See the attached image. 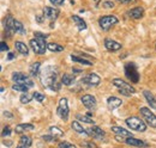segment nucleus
<instances>
[{
	"label": "nucleus",
	"mask_w": 156,
	"mask_h": 148,
	"mask_svg": "<svg viewBox=\"0 0 156 148\" xmlns=\"http://www.w3.org/2000/svg\"><path fill=\"white\" fill-rule=\"evenodd\" d=\"M40 78H41V82L42 85L54 92H59L61 89V82L58 81V68L55 66H46L41 73H40Z\"/></svg>",
	"instance_id": "nucleus-1"
},
{
	"label": "nucleus",
	"mask_w": 156,
	"mask_h": 148,
	"mask_svg": "<svg viewBox=\"0 0 156 148\" xmlns=\"http://www.w3.org/2000/svg\"><path fill=\"white\" fill-rule=\"evenodd\" d=\"M125 122H126V124H127L129 128L136 130V131H142V133H143V131L147 130V123H145L143 119H140L139 117L131 116V117L126 118Z\"/></svg>",
	"instance_id": "nucleus-2"
},
{
	"label": "nucleus",
	"mask_w": 156,
	"mask_h": 148,
	"mask_svg": "<svg viewBox=\"0 0 156 148\" xmlns=\"http://www.w3.org/2000/svg\"><path fill=\"white\" fill-rule=\"evenodd\" d=\"M125 75L133 84H137L139 81V73L137 71V66L135 62H129L125 65Z\"/></svg>",
	"instance_id": "nucleus-3"
},
{
	"label": "nucleus",
	"mask_w": 156,
	"mask_h": 148,
	"mask_svg": "<svg viewBox=\"0 0 156 148\" xmlns=\"http://www.w3.org/2000/svg\"><path fill=\"white\" fill-rule=\"evenodd\" d=\"M139 112L144 119V122L150 126L151 128H156V115L148 108H140L139 109Z\"/></svg>",
	"instance_id": "nucleus-4"
},
{
	"label": "nucleus",
	"mask_w": 156,
	"mask_h": 148,
	"mask_svg": "<svg viewBox=\"0 0 156 148\" xmlns=\"http://www.w3.org/2000/svg\"><path fill=\"white\" fill-rule=\"evenodd\" d=\"M115 24H118V18L115 16H103V17H100L98 19V25L105 31L109 30Z\"/></svg>",
	"instance_id": "nucleus-5"
},
{
	"label": "nucleus",
	"mask_w": 156,
	"mask_h": 148,
	"mask_svg": "<svg viewBox=\"0 0 156 148\" xmlns=\"http://www.w3.org/2000/svg\"><path fill=\"white\" fill-rule=\"evenodd\" d=\"M57 113H58V116L61 119H64V121H67V119H69L70 109H69V102H67L66 98H61V99L59 100Z\"/></svg>",
	"instance_id": "nucleus-6"
},
{
	"label": "nucleus",
	"mask_w": 156,
	"mask_h": 148,
	"mask_svg": "<svg viewBox=\"0 0 156 148\" xmlns=\"http://www.w3.org/2000/svg\"><path fill=\"white\" fill-rule=\"evenodd\" d=\"M29 44H30V48L34 50V53H36V54H39V55H42V54L46 53V49H47V43H46V41H43V39H37V38H33V39H30Z\"/></svg>",
	"instance_id": "nucleus-7"
},
{
	"label": "nucleus",
	"mask_w": 156,
	"mask_h": 148,
	"mask_svg": "<svg viewBox=\"0 0 156 148\" xmlns=\"http://www.w3.org/2000/svg\"><path fill=\"white\" fill-rule=\"evenodd\" d=\"M12 80L15 81V84H23V85H27L28 87L34 86V81L28 75L20 73V72H15L12 74Z\"/></svg>",
	"instance_id": "nucleus-8"
},
{
	"label": "nucleus",
	"mask_w": 156,
	"mask_h": 148,
	"mask_svg": "<svg viewBox=\"0 0 156 148\" xmlns=\"http://www.w3.org/2000/svg\"><path fill=\"white\" fill-rule=\"evenodd\" d=\"M113 85L118 87L119 90H122V91H125V92L127 93H135L136 92V90H135V87L131 85V84H129L127 81H124L122 79H119V78H115V79H113Z\"/></svg>",
	"instance_id": "nucleus-9"
},
{
	"label": "nucleus",
	"mask_w": 156,
	"mask_h": 148,
	"mask_svg": "<svg viewBox=\"0 0 156 148\" xmlns=\"http://www.w3.org/2000/svg\"><path fill=\"white\" fill-rule=\"evenodd\" d=\"M80 102L89 110H95L96 109V104H98L96 103V98L94 96H91V94H84V96H82Z\"/></svg>",
	"instance_id": "nucleus-10"
},
{
	"label": "nucleus",
	"mask_w": 156,
	"mask_h": 148,
	"mask_svg": "<svg viewBox=\"0 0 156 148\" xmlns=\"http://www.w3.org/2000/svg\"><path fill=\"white\" fill-rule=\"evenodd\" d=\"M82 82L88 85V86H98L101 82V78L95 73L87 74L84 78H82Z\"/></svg>",
	"instance_id": "nucleus-11"
},
{
	"label": "nucleus",
	"mask_w": 156,
	"mask_h": 148,
	"mask_svg": "<svg viewBox=\"0 0 156 148\" xmlns=\"http://www.w3.org/2000/svg\"><path fill=\"white\" fill-rule=\"evenodd\" d=\"M15 22L16 19H13V17L11 16H7L5 18L4 26H5V35H7V37H11L12 34H15Z\"/></svg>",
	"instance_id": "nucleus-12"
},
{
	"label": "nucleus",
	"mask_w": 156,
	"mask_h": 148,
	"mask_svg": "<svg viewBox=\"0 0 156 148\" xmlns=\"http://www.w3.org/2000/svg\"><path fill=\"white\" fill-rule=\"evenodd\" d=\"M59 11L58 8H54V7H49V6H46L43 8V17L49 20H55L59 17Z\"/></svg>",
	"instance_id": "nucleus-13"
},
{
	"label": "nucleus",
	"mask_w": 156,
	"mask_h": 148,
	"mask_svg": "<svg viewBox=\"0 0 156 148\" xmlns=\"http://www.w3.org/2000/svg\"><path fill=\"white\" fill-rule=\"evenodd\" d=\"M105 47H106V49L108 50V52H118V50H120L121 49V44L117 42V41H114V39H112V38H106L105 39Z\"/></svg>",
	"instance_id": "nucleus-14"
},
{
	"label": "nucleus",
	"mask_w": 156,
	"mask_h": 148,
	"mask_svg": "<svg viewBox=\"0 0 156 148\" xmlns=\"http://www.w3.org/2000/svg\"><path fill=\"white\" fill-rule=\"evenodd\" d=\"M88 130V134L89 136H93L94 139H98V140H102L105 137V131L101 129L100 127H96V126H93L91 128H89Z\"/></svg>",
	"instance_id": "nucleus-15"
},
{
	"label": "nucleus",
	"mask_w": 156,
	"mask_h": 148,
	"mask_svg": "<svg viewBox=\"0 0 156 148\" xmlns=\"http://www.w3.org/2000/svg\"><path fill=\"white\" fill-rule=\"evenodd\" d=\"M127 16L132 19H140L144 16V8L143 7H135L127 11Z\"/></svg>",
	"instance_id": "nucleus-16"
},
{
	"label": "nucleus",
	"mask_w": 156,
	"mask_h": 148,
	"mask_svg": "<svg viewBox=\"0 0 156 148\" xmlns=\"http://www.w3.org/2000/svg\"><path fill=\"white\" fill-rule=\"evenodd\" d=\"M121 104H122V100H121L120 98H118V97H114V96L108 97V99H107V106H108L109 110L117 109Z\"/></svg>",
	"instance_id": "nucleus-17"
},
{
	"label": "nucleus",
	"mask_w": 156,
	"mask_h": 148,
	"mask_svg": "<svg viewBox=\"0 0 156 148\" xmlns=\"http://www.w3.org/2000/svg\"><path fill=\"white\" fill-rule=\"evenodd\" d=\"M125 143L132 147H148V143L139 140V139H135V137H126Z\"/></svg>",
	"instance_id": "nucleus-18"
},
{
	"label": "nucleus",
	"mask_w": 156,
	"mask_h": 148,
	"mask_svg": "<svg viewBox=\"0 0 156 148\" xmlns=\"http://www.w3.org/2000/svg\"><path fill=\"white\" fill-rule=\"evenodd\" d=\"M112 131L117 135V136H122V137H132V134L131 131H129L127 129H124L122 127H112L111 128Z\"/></svg>",
	"instance_id": "nucleus-19"
},
{
	"label": "nucleus",
	"mask_w": 156,
	"mask_h": 148,
	"mask_svg": "<svg viewBox=\"0 0 156 148\" xmlns=\"http://www.w3.org/2000/svg\"><path fill=\"white\" fill-rule=\"evenodd\" d=\"M143 94H144V97H145V99H147V102H148L149 106H150L151 109L156 110V98H155V96L150 92V91H147V90L143 92Z\"/></svg>",
	"instance_id": "nucleus-20"
},
{
	"label": "nucleus",
	"mask_w": 156,
	"mask_h": 148,
	"mask_svg": "<svg viewBox=\"0 0 156 148\" xmlns=\"http://www.w3.org/2000/svg\"><path fill=\"white\" fill-rule=\"evenodd\" d=\"M15 48H16V50L22 54V55H28L29 54V48H28V45L25 44V43H23V42H20V41H17L16 43H15Z\"/></svg>",
	"instance_id": "nucleus-21"
},
{
	"label": "nucleus",
	"mask_w": 156,
	"mask_h": 148,
	"mask_svg": "<svg viewBox=\"0 0 156 148\" xmlns=\"http://www.w3.org/2000/svg\"><path fill=\"white\" fill-rule=\"evenodd\" d=\"M72 20L75 22V24H76V26H77V29L79 31H83V30L87 29V23L83 18H80V17L75 15V16H72Z\"/></svg>",
	"instance_id": "nucleus-22"
},
{
	"label": "nucleus",
	"mask_w": 156,
	"mask_h": 148,
	"mask_svg": "<svg viewBox=\"0 0 156 148\" xmlns=\"http://www.w3.org/2000/svg\"><path fill=\"white\" fill-rule=\"evenodd\" d=\"M71 127H72V129L75 130L76 133H78V134H80V135H85V136H89L88 130L84 129V128L79 124V122H78V121H73V122L71 123Z\"/></svg>",
	"instance_id": "nucleus-23"
},
{
	"label": "nucleus",
	"mask_w": 156,
	"mask_h": 148,
	"mask_svg": "<svg viewBox=\"0 0 156 148\" xmlns=\"http://www.w3.org/2000/svg\"><path fill=\"white\" fill-rule=\"evenodd\" d=\"M35 129V127H34V124H30V123H23V124H18V126H16V133H24V131H27V130H33Z\"/></svg>",
	"instance_id": "nucleus-24"
},
{
	"label": "nucleus",
	"mask_w": 156,
	"mask_h": 148,
	"mask_svg": "<svg viewBox=\"0 0 156 148\" xmlns=\"http://www.w3.org/2000/svg\"><path fill=\"white\" fill-rule=\"evenodd\" d=\"M75 82V76L71 75V74H64L61 76V84L65 85V86H70Z\"/></svg>",
	"instance_id": "nucleus-25"
},
{
	"label": "nucleus",
	"mask_w": 156,
	"mask_h": 148,
	"mask_svg": "<svg viewBox=\"0 0 156 148\" xmlns=\"http://www.w3.org/2000/svg\"><path fill=\"white\" fill-rule=\"evenodd\" d=\"M71 60L73 62L79 63V65H83V66H93V62H90V61H88L85 59H82V57H79L77 55H71Z\"/></svg>",
	"instance_id": "nucleus-26"
},
{
	"label": "nucleus",
	"mask_w": 156,
	"mask_h": 148,
	"mask_svg": "<svg viewBox=\"0 0 156 148\" xmlns=\"http://www.w3.org/2000/svg\"><path fill=\"white\" fill-rule=\"evenodd\" d=\"M40 67H41V63H40V62H35V63H33V65L29 67L30 75H33V76H37V75L41 73Z\"/></svg>",
	"instance_id": "nucleus-27"
},
{
	"label": "nucleus",
	"mask_w": 156,
	"mask_h": 148,
	"mask_svg": "<svg viewBox=\"0 0 156 148\" xmlns=\"http://www.w3.org/2000/svg\"><path fill=\"white\" fill-rule=\"evenodd\" d=\"M47 49L53 52V53H60L64 50V47L62 45H59L58 43H48L47 44Z\"/></svg>",
	"instance_id": "nucleus-28"
},
{
	"label": "nucleus",
	"mask_w": 156,
	"mask_h": 148,
	"mask_svg": "<svg viewBox=\"0 0 156 148\" xmlns=\"http://www.w3.org/2000/svg\"><path fill=\"white\" fill-rule=\"evenodd\" d=\"M49 133H51V135L54 136L55 139L64 136V131L60 129L59 127H51V128H49Z\"/></svg>",
	"instance_id": "nucleus-29"
},
{
	"label": "nucleus",
	"mask_w": 156,
	"mask_h": 148,
	"mask_svg": "<svg viewBox=\"0 0 156 148\" xmlns=\"http://www.w3.org/2000/svg\"><path fill=\"white\" fill-rule=\"evenodd\" d=\"M12 90L13 91H18V92H22V93H28L29 87L27 85H23V84H13L12 85Z\"/></svg>",
	"instance_id": "nucleus-30"
},
{
	"label": "nucleus",
	"mask_w": 156,
	"mask_h": 148,
	"mask_svg": "<svg viewBox=\"0 0 156 148\" xmlns=\"http://www.w3.org/2000/svg\"><path fill=\"white\" fill-rule=\"evenodd\" d=\"M76 118H77L78 121H80V122L89 123V124H94V119H93L91 117H89V116H85V115H80V113H78L77 116H76Z\"/></svg>",
	"instance_id": "nucleus-31"
},
{
	"label": "nucleus",
	"mask_w": 156,
	"mask_h": 148,
	"mask_svg": "<svg viewBox=\"0 0 156 148\" xmlns=\"http://www.w3.org/2000/svg\"><path fill=\"white\" fill-rule=\"evenodd\" d=\"M15 34H20V35H24L25 34V29H24L23 24L20 22H18V20L15 22Z\"/></svg>",
	"instance_id": "nucleus-32"
},
{
	"label": "nucleus",
	"mask_w": 156,
	"mask_h": 148,
	"mask_svg": "<svg viewBox=\"0 0 156 148\" xmlns=\"http://www.w3.org/2000/svg\"><path fill=\"white\" fill-rule=\"evenodd\" d=\"M33 98H34V94H29V93H23L22 96H20V103L22 104H28V103H30L31 100H33Z\"/></svg>",
	"instance_id": "nucleus-33"
},
{
	"label": "nucleus",
	"mask_w": 156,
	"mask_h": 148,
	"mask_svg": "<svg viewBox=\"0 0 156 148\" xmlns=\"http://www.w3.org/2000/svg\"><path fill=\"white\" fill-rule=\"evenodd\" d=\"M20 143H23V145H25L27 147H30L31 146V137L30 136H27V135H23L22 137H20Z\"/></svg>",
	"instance_id": "nucleus-34"
},
{
	"label": "nucleus",
	"mask_w": 156,
	"mask_h": 148,
	"mask_svg": "<svg viewBox=\"0 0 156 148\" xmlns=\"http://www.w3.org/2000/svg\"><path fill=\"white\" fill-rule=\"evenodd\" d=\"M34 99L35 100H37L39 103H43L44 102V99H46V97H44V94H42V93L40 92H34Z\"/></svg>",
	"instance_id": "nucleus-35"
},
{
	"label": "nucleus",
	"mask_w": 156,
	"mask_h": 148,
	"mask_svg": "<svg viewBox=\"0 0 156 148\" xmlns=\"http://www.w3.org/2000/svg\"><path fill=\"white\" fill-rule=\"evenodd\" d=\"M80 146L83 148H98V146L93 142V141H83L80 143Z\"/></svg>",
	"instance_id": "nucleus-36"
},
{
	"label": "nucleus",
	"mask_w": 156,
	"mask_h": 148,
	"mask_svg": "<svg viewBox=\"0 0 156 148\" xmlns=\"http://www.w3.org/2000/svg\"><path fill=\"white\" fill-rule=\"evenodd\" d=\"M58 148H76V146L72 145V143H70V142L64 141V142H60V143H59Z\"/></svg>",
	"instance_id": "nucleus-37"
},
{
	"label": "nucleus",
	"mask_w": 156,
	"mask_h": 148,
	"mask_svg": "<svg viewBox=\"0 0 156 148\" xmlns=\"http://www.w3.org/2000/svg\"><path fill=\"white\" fill-rule=\"evenodd\" d=\"M34 36H35V38H37V39H43V41H46V38L48 37V35L42 34V32H40V31H35V32H34Z\"/></svg>",
	"instance_id": "nucleus-38"
},
{
	"label": "nucleus",
	"mask_w": 156,
	"mask_h": 148,
	"mask_svg": "<svg viewBox=\"0 0 156 148\" xmlns=\"http://www.w3.org/2000/svg\"><path fill=\"white\" fill-rule=\"evenodd\" d=\"M102 7H105V8H113L114 7V2L113 1H105L102 4Z\"/></svg>",
	"instance_id": "nucleus-39"
},
{
	"label": "nucleus",
	"mask_w": 156,
	"mask_h": 148,
	"mask_svg": "<svg viewBox=\"0 0 156 148\" xmlns=\"http://www.w3.org/2000/svg\"><path fill=\"white\" fill-rule=\"evenodd\" d=\"M10 134H11V128H10V127H5V128L2 129L1 136H2V137H5V136H9Z\"/></svg>",
	"instance_id": "nucleus-40"
},
{
	"label": "nucleus",
	"mask_w": 156,
	"mask_h": 148,
	"mask_svg": "<svg viewBox=\"0 0 156 148\" xmlns=\"http://www.w3.org/2000/svg\"><path fill=\"white\" fill-rule=\"evenodd\" d=\"M0 50H1L2 53L9 50V45L6 44V42H1V43H0Z\"/></svg>",
	"instance_id": "nucleus-41"
},
{
	"label": "nucleus",
	"mask_w": 156,
	"mask_h": 148,
	"mask_svg": "<svg viewBox=\"0 0 156 148\" xmlns=\"http://www.w3.org/2000/svg\"><path fill=\"white\" fill-rule=\"evenodd\" d=\"M49 1H51V4L54 5V6H61L65 0H49Z\"/></svg>",
	"instance_id": "nucleus-42"
},
{
	"label": "nucleus",
	"mask_w": 156,
	"mask_h": 148,
	"mask_svg": "<svg viewBox=\"0 0 156 148\" xmlns=\"http://www.w3.org/2000/svg\"><path fill=\"white\" fill-rule=\"evenodd\" d=\"M118 2L120 4H124V5H127V4H135L137 0H117Z\"/></svg>",
	"instance_id": "nucleus-43"
},
{
	"label": "nucleus",
	"mask_w": 156,
	"mask_h": 148,
	"mask_svg": "<svg viewBox=\"0 0 156 148\" xmlns=\"http://www.w3.org/2000/svg\"><path fill=\"white\" fill-rule=\"evenodd\" d=\"M42 139H43L44 141H55V140H57V139H55L54 136H52V135H51V136H48V135H44Z\"/></svg>",
	"instance_id": "nucleus-44"
},
{
	"label": "nucleus",
	"mask_w": 156,
	"mask_h": 148,
	"mask_svg": "<svg viewBox=\"0 0 156 148\" xmlns=\"http://www.w3.org/2000/svg\"><path fill=\"white\" fill-rule=\"evenodd\" d=\"M15 57V54L13 53H9V55H7V60H12Z\"/></svg>",
	"instance_id": "nucleus-45"
},
{
	"label": "nucleus",
	"mask_w": 156,
	"mask_h": 148,
	"mask_svg": "<svg viewBox=\"0 0 156 148\" xmlns=\"http://www.w3.org/2000/svg\"><path fill=\"white\" fill-rule=\"evenodd\" d=\"M16 148H29V147H27V146H25V145H23V143H18V146H17V147Z\"/></svg>",
	"instance_id": "nucleus-46"
},
{
	"label": "nucleus",
	"mask_w": 156,
	"mask_h": 148,
	"mask_svg": "<svg viewBox=\"0 0 156 148\" xmlns=\"http://www.w3.org/2000/svg\"><path fill=\"white\" fill-rule=\"evenodd\" d=\"M5 116H7V117H12V113H10V112H5Z\"/></svg>",
	"instance_id": "nucleus-47"
},
{
	"label": "nucleus",
	"mask_w": 156,
	"mask_h": 148,
	"mask_svg": "<svg viewBox=\"0 0 156 148\" xmlns=\"http://www.w3.org/2000/svg\"><path fill=\"white\" fill-rule=\"evenodd\" d=\"M36 20H37L39 23H41V22H42V19H41V17H40V16H37V17H36Z\"/></svg>",
	"instance_id": "nucleus-48"
}]
</instances>
